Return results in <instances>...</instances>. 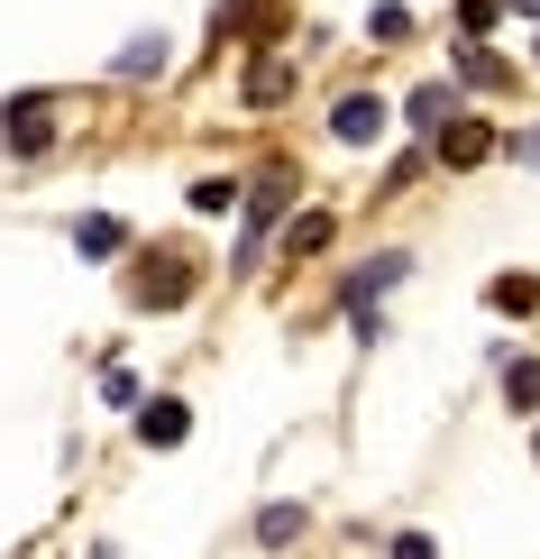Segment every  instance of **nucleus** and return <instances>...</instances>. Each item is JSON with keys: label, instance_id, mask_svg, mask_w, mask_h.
Here are the masks:
<instances>
[{"label": "nucleus", "instance_id": "nucleus-1", "mask_svg": "<svg viewBox=\"0 0 540 559\" xmlns=\"http://www.w3.org/2000/svg\"><path fill=\"white\" fill-rule=\"evenodd\" d=\"M285 202H293V175H256L248 183V229H239V266L266 258V229L285 221Z\"/></svg>", "mask_w": 540, "mask_h": 559}, {"label": "nucleus", "instance_id": "nucleus-2", "mask_svg": "<svg viewBox=\"0 0 540 559\" xmlns=\"http://www.w3.org/2000/svg\"><path fill=\"white\" fill-rule=\"evenodd\" d=\"M147 266H156V275H137V285H129L137 312H166V302L193 294V258H183V248H175V258H147Z\"/></svg>", "mask_w": 540, "mask_h": 559}, {"label": "nucleus", "instance_id": "nucleus-3", "mask_svg": "<svg viewBox=\"0 0 540 559\" xmlns=\"http://www.w3.org/2000/svg\"><path fill=\"white\" fill-rule=\"evenodd\" d=\"M485 156H495V129H485V120H449V129H440V166H485Z\"/></svg>", "mask_w": 540, "mask_h": 559}, {"label": "nucleus", "instance_id": "nucleus-4", "mask_svg": "<svg viewBox=\"0 0 540 559\" xmlns=\"http://www.w3.org/2000/svg\"><path fill=\"white\" fill-rule=\"evenodd\" d=\"M404 266H412V258H367V266L339 285V302H348V312H367V302L385 294V285H404Z\"/></svg>", "mask_w": 540, "mask_h": 559}, {"label": "nucleus", "instance_id": "nucleus-5", "mask_svg": "<svg viewBox=\"0 0 540 559\" xmlns=\"http://www.w3.org/2000/svg\"><path fill=\"white\" fill-rule=\"evenodd\" d=\"M183 431H193V413H183V404H175V394H156V404H147V413H137V440H147V450H175V440H183Z\"/></svg>", "mask_w": 540, "mask_h": 559}, {"label": "nucleus", "instance_id": "nucleus-6", "mask_svg": "<svg viewBox=\"0 0 540 559\" xmlns=\"http://www.w3.org/2000/svg\"><path fill=\"white\" fill-rule=\"evenodd\" d=\"M331 129L348 138V147H367V138H375V129H385V102H375V92H348V102L331 110Z\"/></svg>", "mask_w": 540, "mask_h": 559}, {"label": "nucleus", "instance_id": "nucleus-7", "mask_svg": "<svg viewBox=\"0 0 540 559\" xmlns=\"http://www.w3.org/2000/svg\"><path fill=\"white\" fill-rule=\"evenodd\" d=\"M331 248V212H293L285 221V258H321Z\"/></svg>", "mask_w": 540, "mask_h": 559}, {"label": "nucleus", "instance_id": "nucleus-8", "mask_svg": "<svg viewBox=\"0 0 540 559\" xmlns=\"http://www.w3.org/2000/svg\"><path fill=\"white\" fill-rule=\"evenodd\" d=\"M485 302L523 321V312H540V275H495V294H485Z\"/></svg>", "mask_w": 540, "mask_h": 559}, {"label": "nucleus", "instance_id": "nucleus-9", "mask_svg": "<svg viewBox=\"0 0 540 559\" xmlns=\"http://www.w3.org/2000/svg\"><path fill=\"white\" fill-rule=\"evenodd\" d=\"M504 404L513 413H540V358H513L504 367Z\"/></svg>", "mask_w": 540, "mask_h": 559}, {"label": "nucleus", "instance_id": "nucleus-10", "mask_svg": "<svg viewBox=\"0 0 540 559\" xmlns=\"http://www.w3.org/2000/svg\"><path fill=\"white\" fill-rule=\"evenodd\" d=\"M285 92H293V64H275V56H266V64H248V102H256V110L285 102Z\"/></svg>", "mask_w": 540, "mask_h": 559}, {"label": "nucleus", "instance_id": "nucleus-11", "mask_svg": "<svg viewBox=\"0 0 540 559\" xmlns=\"http://www.w3.org/2000/svg\"><path fill=\"white\" fill-rule=\"evenodd\" d=\"M404 110H412V129H431V138H440V129H449V83H421Z\"/></svg>", "mask_w": 540, "mask_h": 559}, {"label": "nucleus", "instance_id": "nucleus-12", "mask_svg": "<svg viewBox=\"0 0 540 559\" xmlns=\"http://www.w3.org/2000/svg\"><path fill=\"white\" fill-rule=\"evenodd\" d=\"M74 248H83V258H120L129 229H120V221H74Z\"/></svg>", "mask_w": 540, "mask_h": 559}, {"label": "nucleus", "instance_id": "nucleus-13", "mask_svg": "<svg viewBox=\"0 0 540 559\" xmlns=\"http://www.w3.org/2000/svg\"><path fill=\"white\" fill-rule=\"evenodd\" d=\"M458 83H477V92H504V64L485 56V46H458Z\"/></svg>", "mask_w": 540, "mask_h": 559}, {"label": "nucleus", "instance_id": "nucleus-14", "mask_svg": "<svg viewBox=\"0 0 540 559\" xmlns=\"http://www.w3.org/2000/svg\"><path fill=\"white\" fill-rule=\"evenodd\" d=\"M10 147H46V102H10Z\"/></svg>", "mask_w": 540, "mask_h": 559}, {"label": "nucleus", "instance_id": "nucleus-15", "mask_svg": "<svg viewBox=\"0 0 540 559\" xmlns=\"http://www.w3.org/2000/svg\"><path fill=\"white\" fill-rule=\"evenodd\" d=\"M495 19H504V0H458V46H467V37H485Z\"/></svg>", "mask_w": 540, "mask_h": 559}, {"label": "nucleus", "instance_id": "nucleus-16", "mask_svg": "<svg viewBox=\"0 0 540 559\" xmlns=\"http://www.w3.org/2000/svg\"><path fill=\"white\" fill-rule=\"evenodd\" d=\"M293 532H302V504H275V514H266V523H256V542H266V550H285V542H293Z\"/></svg>", "mask_w": 540, "mask_h": 559}, {"label": "nucleus", "instance_id": "nucleus-17", "mask_svg": "<svg viewBox=\"0 0 540 559\" xmlns=\"http://www.w3.org/2000/svg\"><path fill=\"white\" fill-rule=\"evenodd\" d=\"M367 28H375V37H385V46H404V37H412V10H404V0H385V10H375V19H367Z\"/></svg>", "mask_w": 540, "mask_h": 559}, {"label": "nucleus", "instance_id": "nucleus-18", "mask_svg": "<svg viewBox=\"0 0 540 559\" xmlns=\"http://www.w3.org/2000/svg\"><path fill=\"white\" fill-rule=\"evenodd\" d=\"M394 559H440V542H431V532H404V542H394Z\"/></svg>", "mask_w": 540, "mask_h": 559}, {"label": "nucleus", "instance_id": "nucleus-19", "mask_svg": "<svg viewBox=\"0 0 540 559\" xmlns=\"http://www.w3.org/2000/svg\"><path fill=\"white\" fill-rule=\"evenodd\" d=\"M513 156H523V166H540V129H531V138H513Z\"/></svg>", "mask_w": 540, "mask_h": 559}, {"label": "nucleus", "instance_id": "nucleus-20", "mask_svg": "<svg viewBox=\"0 0 540 559\" xmlns=\"http://www.w3.org/2000/svg\"><path fill=\"white\" fill-rule=\"evenodd\" d=\"M504 10H531V19H540V0H504Z\"/></svg>", "mask_w": 540, "mask_h": 559}]
</instances>
